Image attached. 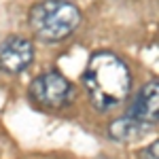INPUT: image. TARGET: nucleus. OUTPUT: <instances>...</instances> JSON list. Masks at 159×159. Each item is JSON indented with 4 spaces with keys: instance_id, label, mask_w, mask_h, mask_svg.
I'll return each mask as SVG.
<instances>
[{
    "instance_id": "f03ea898",
    "label": "nucleus",
    "mask_w": 159,
    "mask_h": 159,
    "mask_svg": "<svg viewBox=\"0 0 159 159\" xmlns=\"http://www.w3.org/2000/svg\"><path fill=\"white\" fill-rule=\"evenodd\" d=\"M81 24V13L66 0H43L30 11V28L45 43H60Z\"/></svg>"
},
{
    "instance_id": "0eeeda50",
    "label": "nucleus",
    "mask_w": 159,
    "mask_h": 159,
    "mask_svg": "<svg viewBox=\"0 0 159 159\" xmlns=\"http://www.w3.org/2000/svg\"><path fill=\"white\" fill-rule=\"evenodd\" d=\"M157 151H159V142L155 140L151 147H147V151H144V159H159L157 157Z\"/></svg>"
},
{
    "instance_id": "7ed1b4c3",
    "label": "nucleus",
    "mask_w": 159,
    "mask_h": 159,
    "mask_svg": "<svg viewBox=\"0 0 159 159\" xmlns=\"http://www.w3.org/2000/svg\"><path fill=\"white\" fill-rule=\"evenodd\" d=\"M30 96L43 108H64L74 96L72 83L57 70L43 72L30 83Z\"/></svg>"
},
{
    "instance_id": "39448f33",
    "label": "nucleus",
    "mask_w": 159,
    "mask_h": 159,
    "mask_svg": "<svg viewBox=\"0 0 159 159\" xmlns=\"http://www.w3.org/2000/svg\"><path fill=\"white\" fill-rule=\"evenodd\" d=\"M127 115L134 117V119L157 125V117H159V83H157V79H153L151 83H147L136 93L134 104H132V108H129Z\"/></svg>"
},
{
    "instance_id": "f257e3e1",
    "label": "nucleus",
    "mask_w": 159,
    "mask_h": 159,
    "mask_svg": "<svg viewBox=\"0 0 159 159\" xmlns=\"http://www.w3.org/2000/svg\"><path fill=\"white\" fill-rule=\"evenodd\" d=\"M83 85L87 89V96L91 104L98 110H106L119 106L123 100L129 96L132 89V74L127 64L110 53V51H100L91 55V60L83 74Z\"/></svg>"
},
{
    "instance_id": "423d86ee",
    "label": "nucleus",
    "mask_w": 159,
    "mask_h": 159,
    "mask_svg": "<svg viewBox=\"0 0 159 159\" xmlns=\"http://www.w3.org/2000/svg\"><path fill=\"white\" fill-rule=\"evenodd\" d=\"M151 129H155V123H147L140 121V119H134V117H121L117 121H112L108 125V136L117 142H132V140H138L142 136H147Z\"/></svg>"
},
{
    "instance_id": "20e7f679",
    "label": "nucleus",
    "mask_w": 159,
    "mask_h": 159,
    "mask_svg": "<svg viewBox=\"0 0 159 159\" xmlns=\"http://www.w3.org/2000/svg\"><path fill=\"white\" fill-rule=\"evenodd\" d=\"M34 60V45L24 36H11L0 45V68L9 74L25 70Z\"/></svg>"
}]
</instances>
